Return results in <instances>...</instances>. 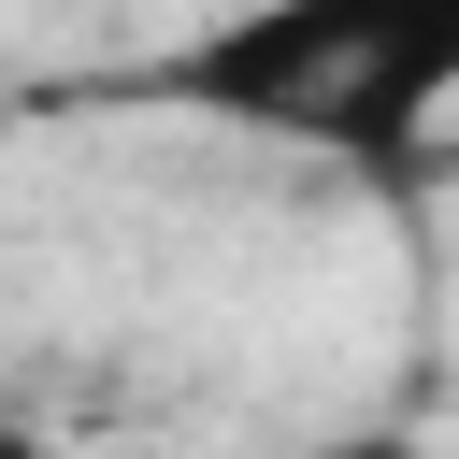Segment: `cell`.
<instances>
[{
    "label": "cell",
    "instance_id": "6da1fadb",
    "mask_svg": "<svg viewBox=\"0 0 459 459\" xmlns=\"http://www.w3.org/2000/svg\"><path fill=\"white\" fill-rule=\"evenodd\" d=\"M445 86H459V0H244L230 29L143 72V100H186L359 172H416Z\"/></svg>",
    "mask_w": 459,
    "mask_h": 459
},
{
    "label": "cell",
    "instance_id": "7a4b0ae2",
    "mask_svg": "<svg viewBox=\"0 0 459 459\" xmlns=\"http://www.w3.org/2000/svg\"><path fill=\"white\" fill-rule=\"evenodd\" d=\"M287 459H416L402 430H330V445H287Z\"/></svg>",
    "mask_w": 459,
    "mask_h": 459
},
{
    "label": "cell",
    "instance_id": "3957f363",
    "mask_svg": "<svg viewBox=\"0 0 459 459\" xmlns=\"http://www.w3.org/2000/svg\"><path fill=\"white\" fill-rule=\"evenodd\" d=\"M0 459H57V430H29V416H0Z\"/></svg>",
    "mask_w": 459,
    "mask_h": 459
},
{
    "label": "cell",
    "instance_id": "277c9868",
    "mask_svg": "<svg viewBox=\"0 0 459 459\" xmlns=\"http://www.w3.org/2000/svg\"><path fill=\"white\" fill-rule=\"evenodd\" d=\"M416 172H430V186H459V129H430V158H416Z\"/></svg>",
    "mask_w": 459,
    "mask_h": 459
}]
</instances>
